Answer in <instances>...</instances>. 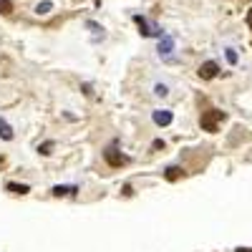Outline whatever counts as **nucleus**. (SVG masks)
I'll list each match as a JSON object with an SVG mask.
<instances>
[{
    "label": "nucleus",
    "mask_w": 252,
    "mask_h": 252,
    "mask_svg": "<svg viewBox=\"0 0 252 252\" xmlns=\"http://www.w3.org/2000/svg\"><path fill=\"white\" fill-rule=\"evenodd\" d=\"M247 26H250V28H252V8H250V10H247Z\"/></svg>",
    "instance_id": "dca6fc26"
},
{
    "label": "nucleus",
    "mask_w": 252,
    "mask_h": 252,
    "mask_svg": "<svg viewBox=\"0 0 252 252\" xmlns=\"http://www.w3.org/2000/svg\"><path fill=\"white\" fill-rule=\"evenodd\" d=\"M103 159H106V164H109V166H121V164L129 161V157H124V154L116 149V146H109V149L103 152Z\"/></svg>",
    "instance_id": "7ed1b4c3"
},
{
    "label": "nucleus",
    "mask_w": 252,
    "mask_h": 252,
    "mask_svg": "<svg viewBox=\"0 0 252 252\" xmlns=\"http://www.w3.org/2000/svg\"><path fill=\"white\" fill-rule=\"evenodd\" d=\"M51 149H53V141H46L43 146H40V154H51Z\"/></svg>",
    "instance_id": "2eb2a0df"
},
{
    "label": "nucleus",
    "mask_w": 252,
    "mask_h": 252,
    "mask_svg": "<svg viewBox=\"0 0 252 252\" xmlns=\"http://www.w3.org/2000/svg\"><path fill=\"white\" fill-rule=\"evenodd\" d=\"M0 13H13V3H10V0H0Z\"/></svg>",
    "instance_id": "f8f14e48"
},
{
    "label": "nucleus",
    "mask_w": 252,
    "mask_h": 252,
    "mask_svg": "<svg viewBox=\"0 0 252 252\" xmlns=\"http://www.w3.org/2000/svg\"><path fill=\"white\" fill-rule=\"evenodd\" d=\"M51 10H53V3H51V0H43V3L35 5V13H38V15H46V13H51Z\"/></svg>",
    "instance_id": "9d476101"
},
{
    "label": "nucleus",
    "mask_w": 252,
    "mask_h": 252,
    "mask_svg": "<svg viewBox=\"0 0 252 252\" xmlns=\"http://www.w3.org/2000/svg\"><path fill=\"white\" fill-rule=\"evenodd\" d=\"M76 192H78V187H73V184H71V187H53V194H56V197H63V194H76Z\"/></svg>",
    "instance_id": "1a4fd4ad"
},
{
    "label": "nucleus",
    "mask_w": 252,
    "mask_h": 252,
    "mask_svg": "<svg viewBox=\"0 0 252 252\" xmlns=\"http://www.w3.org/2000/svg\"><path fill=\"white\" fill-rule=\"evenodd\" d=\"M222 121H224V111H220V109H209V111H204L202 119H199L202 129L209 131V134H215V131L220 129V124H222Z\"/></svg>",
    "instance_id": "f257e3e1"
},
{
    "label": "nucleus",
    "mask_w": 252,
    "mask_h": 252,
    "mask_svg": "<svg viewBox=\"0 0 252 252\" xmlns=\"http://www.w3.org/2000/svg\"><path fill=\"white\" fill-rule=\"evenodd\" d=\"M237 252H252V247H250V250H242V247H240V250H237Z\"/></svg>",
    "instance_id": "f3484780"
},
{
    "label": "nucleus",
    "mask_w": 252,
    "mask_h": 252,
    "mask_svg": "<svg viewBox=\"0 0 252 252\" xmlns=\"http://www.w3.org/2000/svg\"><path fill=\"white\" fill-rule=\"evenodd\" d=\"M227 61L232 63V66H235V63H237V53H235L232 48H227Z\"/></svg>",
    "instance_id": "4468645a"
},
{
    "label": "nucleus",
    "mask_w": 252,
    "mask_h": 252,
    "mask_svg": "<svg viewBox=\"0 0 252 252\" xmlns=\"http://www.w3.org/2000/svg\"><path fill=\"white\" fill-rule=\"evenodd\" d=\"M217 73H220V66H217L215 61H204L202 66H199V78H204V81H212Z\"/></svg>",
    "instance_id": "20e7f679"
},
{
    "label": "nucleus",
    "mask_w": 252,
    "mask_h": 252,
    "mask_svg": "<svg viewBox=\"0 0 252 252\" xmlns=\"http://www.w3.org/2000/svg\"><path fill=\"white\" fill-rule=\"evenodd\" d=\"M179 174H182V169H179V166H169V169H166V179H172V182H174Z\"/></svg>",
    "instance_id": "9b49d317"
},
{
    "label": "nucleus",
    "mask_w": 252,
    "mask_h": 252,
    "mask_svg": "<svg viewBox=\"0 0 252 252\" xmlns=\"http://www.w3.org/2000/svg\"><path fill=\"white\" fill-rule=\"evenodd\" d=\"M154 94H157V96H161V98H164V96H166V94H169V89H166V86H164V83H157V86H154Z\"/></svg>",
    "instance_id": "ddd939ff"
},
{
    "label": "nucleus",
    "mask_w": 252,
    "mask_h": 252,
    "mask_svg": "<svg viewBox=\"0 0 252 252\" xmlns=\"http://www.w3.org/2000/svg\"><path fill=\"white\" fill-rule=\"evenodd\" d=\"M134 23L139 26V33L146 35V38H154V35H161V28L157 23H152V20H146L144 15H134Z\"/></svg>",
    "instance_id": "f03ea898"
},
{
    "label": "nucleus",
    "mask_w": 252,
    "mask_h": 252,
    "mask_svg": "<svg viewBox=\"0 0 252 252\" xmlns=\"http://www.w3.org/2000/svg\"><path fill=\"white\" fill-rule=\"evenodd\" d=\"M94 3H96V5H101V0H94Z\"/></svg>",
    "instance_id": "a211bd4d"
},
{
    "label": "nucleus",
    "mask_w": 252,
    "mask_h": 252,
    "mask_svg": "<svg viewBox=\"0 0 252 252\" xmlns=\"http://www.w3.org/2000/svg\"><path fill=\"white\" fill-rule=\"evenodd\" d=\"M0 139H5V141L13 139V129H10V124L5 119H0Z\"/></svg>",
    "instance_id": "0eeeda50"
},
{
    "label": "nucleus",
    "mask_w": 252,
    "mask_h": 252,
    "mask_svg": "<svg viewBox=\"0 0 252 252\" xmlns=\"http://www.w3.org/2000/svg\"><path fill=\"white\" fill-rule=\"evenodd\" d=\"M152 119H154V124H157V126H169V124L174 121L172 111H166V109H157V111L152 114Z\"/></svg>",
    "instance_id": "39448f33"
},
{
    "label": "nucleus",
    "mask_w": 252,
    "mask_h": 252,
    "mask_svg": "<svg viewBox=\"0 0 252 252\" xmlns=\"http://www.w3.org/2000/svg\"><path fill=\"white\" fill-rule=\"evenodd\" d=\"M172 51H174V38L172 35H159V53L169 56Z\"/></svg>",
    "instance_id": "423d86ee"
},
{
    "label": "nucleus",
    "mask_w": 252,
    "mask_h": 252,
    "mask_svg": "<svg viewBox=\"0 0 252 252\" xmlns=\"http://www.w3.org/2000/svg\"><path fill=\"white\" fill-rule=\"evenodd\" d=\"M5 189H8V192H13V194H28V192H31L28 184H13V182H10Z\"/></svg>",
    "instance_id": "6e6552de"
}]
</instances>
